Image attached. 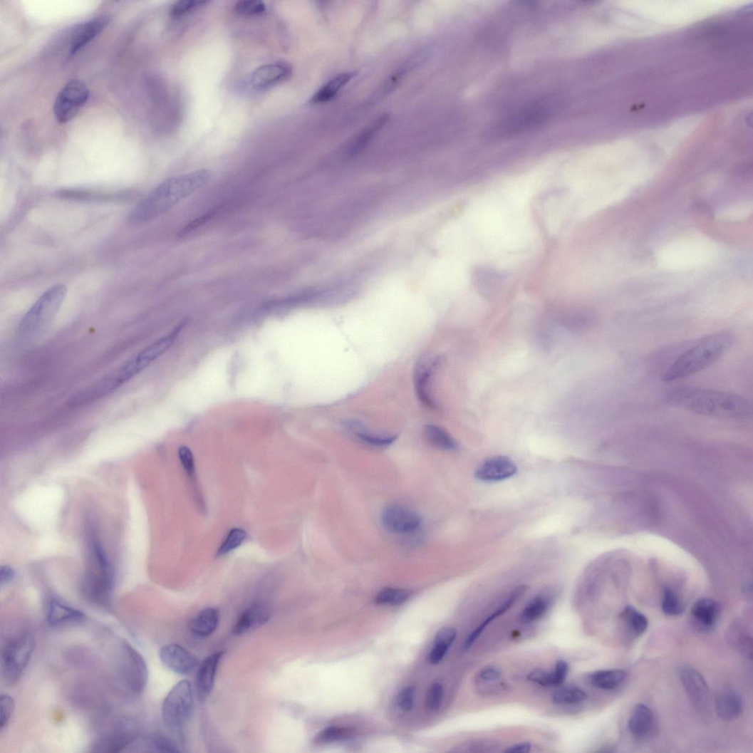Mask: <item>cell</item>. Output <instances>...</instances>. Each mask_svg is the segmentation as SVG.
Here are the masks:
<instances>
[{
    "instance_id": "cell-15",
    "label": "cell",
    "mask_w": 753,
    "mask_h": 753,
    "mask_svg": "<svg viewBox=\"0 0 753 753\" xmlns=\"http://www.w3.org/2000/svg\"><path fill=\"white\" fill-rule=\"evenodd\" d=\"M291 68L286 63H275L260 66L250 76V85L256 90H264L286 80Z\"/></svg>"
},
{
    "instance_id": "cell-19",
    "label": "cell",
    "mask_w": 753,
    "mask_h": 753,
    "mask_svg": "<svg viewBox=\"0 0 753 753\" xmlns=\"http://www.w3.org/2000/svg\"><path fill=\"white\" fill-rule=\"evenodd\" d=\"M270 618L271 612L266 606L254 605L246 609L240 616L233 628V633L235 635L245 634L264 625Z\"/></svg>"
},
{
    "instance_id": "cell-32",
    "label": "cell",
    "mask_w": 753,
    "mask_h": 753,
    "mask_svg": "<svg viewBox=\"0 0 753 753\" xmlns=\"http://www.w3.org/2000/svg\"><path fill=\"white\" fill-rule=\"evenodd\" d=\"M586 699L587 695L583 690L572 686L560 688L553 695L554 702L559 705H577Z\"/></svg>"
},
{
    "instance_id": "cell-40",
    "label": "cell",
    "mask_w": 753,
    "mask_h": 753,
    "mask_svg": "<svg viewBox=\"0 0 753 753\" xmlns=\"http://www.w3.org/2000/svg\"><path fill=\"white\" fill-rule=\"evenodd\" d=\"M663 608L664 612L670 616H678L682 613V607L680 601L672 590L665 591Z\"/></svg>"
},
{
    "instance_id": "cell-46",
    "label": "cell",
    "mask_w": 753,
    "mask_h": 753,
    "mask_svg": "<svg viewBox=\"0 0 753 753\" xmlns=\"http://www.w3.org/2000/svg\"><path fill=\"white\" fill-rule=\"evenodd\" d=\"M502 675V670L497 666H489L484 668L479 677L484 681L490 682L498 680Z\"/></svg>"
},
{
    "instance_id": "cell-49",
    "label": "cell",
    "mask_w": 753,
    "mask_h": 753,
    "mask_svg": "<svg viewBox=\"0 0 753 753\" xmlns=\"http://www.w3.org/2000/svg\"><path fill=\"white\" fill-rule=\"evenodd\" d=\"M14 576L13 570L7 566L2 567L1 569V584L7 583L11 581Z\"/></svg>"
},
{
    "instance_id": "cell-44",
    "label": "cell",
    "mask_w": 753,
    "mask_h": 753,
    "mask_svg": "<svg viewBox=\"0 0 753 753\" xmlns=\"http://www.w3.org/2000/svg\"><path fill=\"white\" fill-rule=\"evenodd\" d=\"M528 679L542 687H553L552 672L541 669L536 670L529 675Z\"/></svg>"
},
{
    "instance_id": "cell-27",
    "label": "cell",
    "mask_w": 753,
    "mask_h": 753,
    "mask_svg": "<svg viewBox=\"0 0 753 753\" xmlns=\"http://www.w3.org/2000/svg\"><path fill=\"white\" fill-rule=\"evenodd\" d=\"M622 670H607L593 672L589 680L593 686L602 690H613L620 687L627 678Z\"/></svg>"
},
{
    "instance_id": "cell-18",
    "label": "cell",
    "mask_w": 753,
    "mask_h": 753,
    "mask_svg": "<svg viewBox=\"0 0 753 753\" xmlns=\"http://www.w3.org/2000/svg\"><path fill=\"white\" fill-rule=\"evenodd\" d=\"M682 685L697 706H705L709 700V688L702 676L691 668H683L680 672Z\"/></svg>"
},
{
    "instance_id": "cell-36",
    "label": "cell",
    "mask_w": 753,
    "mask_h": 753,
    "mask_svg": "<svg viewBox=\"0 0 753 753\" xmlns=\"http://www.w3.org/2000/svg\"><path fill=\"white\" fill-rule=\"evenodd\" d=\"M15 710V702L12 697L3 695L0 697V729L4 731Z\"/></svg>"
},
{
    "instance_id": "cell-43",
    "label": "cell",
    "mask_w": 753,
    "mask_h": 753,
    "mask_svg": "<svg viewBox=\"0 0 753 753\" xmlns=\"http://www.w3.org/2000/svg\"><path fill=\"white\" fill-rule=\"evenodd\" d=\"M415 690V687H407L400 694L398 705L403 712H408L412 710Z\"/></svg>"
},
{
    "instance_id": "cell-8",
    "label": "cell",
    "mask_w": 753,
    "mask_h": 753,
    "mask_svg": "<svg viewBox=\"0 0 753 753\" xmlns=\"http://www.w3.org/2000/svg\"><path fill=\"white\" fill-rule=\"evenodd\" d=\"M551 111L541 103L532 104L514 113L494 129L496 136H509L534 129L549 120Z\"/></svg>"
},
{
    "instance_id": "cell-3",
    "label": "cell",
    "mask_w": 753,
    "mask_h": 753,
    "mask_svg": "<svg viewBox=\"0 0 753 753\" xmlns=\"http://www.w3.org/2000/svg\"><path fill=\"white\" fill-rule=\"evenodd\" d=\"M734 343L735 336L731 331H722L706 336L680 355L661 378L666 383L674 382L709 368Z\"/></svg>"
},
{
    "instance_id": "cell-10",
    "label": "cell",
    "mask_w": 753,
    "mask_h": 753,
    "mask_svg": "<svg viewBox=\"0 0 753 753\" xmlns=\"http://www.w3.org/2000/svg\"><path fill=\"white\" fill-rule=\"evenodd\" d=\"M140 736L139 728L134 722H121L111 732L97 740L91 747V752L117 753L125 751Z\"/></svg>"
},
{
    "instance_id": "cell-48",
    "label": "cell",
    "mask_w": 753,
    "mask_h": 753,
    "mask_svg": "<svg viewBox=\"0 0 753 753\" xmlns=\"http://www.w3.org/2000/svg\"><path fill=\"white\" fill-rule=\"evenodd\" d=\"M531 744L529 742L519 743L509 747L506 752L511 753H526L531 749Z\"/></svg>"
},
{
    "instance_id": "cell-17",
    "label": "cell",
    "mask_w": 753,
    "mask_h": 753,
    "mask_svg": "<svg viewBox=\"0 0 753 753\" xmlns=\"http://www.w3.org/2000/svg\"><path fill=\"white\" fill-rule=\"evenodd\" d=\"M224 652L213 653L205 658L198 670L196 681V689L198 699L203 701L212 693L215 682L216 675L220 660Z\"/></svg>"
},
{
    "instance_id": "cell-39",
    "label": "cell",
    "mask_w": 753,
    "mask_h": 753,
    "mask_svg": "<svg viewBox=\"0 0 753 753\" xmlns=\"http://www.w3.org/2000/svg\"><path fill=\"white\" fill-rule=\"evenodd\" d=\"M205 4H207V2L197 1V0H182V1L177 2L173 5L170 14L173 18H179L191 13Z\"/></svg>"
},
{
    "instance_id": "cell-35",
    "label": "cell",
    "mask_w": 753,
    "mask_h": 753,
    "mask_svg": "<svg viewBox=\"0 0 753 753\" xmlns=\"http://www.w3.org/2000/svg\"><path fill=\"white\" fill-rule=\"evenodd\" d=\"M246 538V533L244 530L239 528L231 530L221 544L217 555L221 556L230 554L238 549Z\"/></svg>"
},
{
    "instance_id": "cell-7",
    "label": "cell",
    "mask_w": 753,
    "mask_h": 753,
    "mask_svg": "<svg viewBox=\"0 0 753 753\" xmlns=\"http://www.w3.org/2000/svg\"><path fill=\"white\" fill-rule=\"evenodd\" d=\"M194 712V697L191 683L187 680L178 682L165 698L162 709V719L167 727L179 732L189 720Z\"/></svg>"
},
{
    "instance_id": "cell-2",
    "label": "cell",
    "mask_w": 753,
    "mask_h": 753,
    "mask_svg": "<svg viewBox=\"0 0 753 753\" xmlns=\"http://www.w3.org/2000/svg\"><path fill=\"white\" fill-rule=\"evenodd\" d=\"M211 177L209 170H200L165 180L135 207L129 222L143 224L166 214L181 200L207 185Z\"/></svg>"
},
{
    "instance_id": "cell-4",
    "label": "cell",
    "mask_w": 753,
    "mask_h": 753,
    "mask_svg": "<svg viewBox=\"0 0 753 753\" xmlns=\"http://www.w3.org/2000/svg\"><path fill=\"white\" fill-rule=\"evenodd\" d=\"M67 294L63 284H56L46 291L23 316L18 326V333L25 339L41 335L53 322Z\"/></svg>"
},
{
    "instance_id": "cell-14",
    "label": "cell",
    "mask_w": 753,
    "mask_h": 753,
    "mask_svg": "<svg viewBox=\"0 0 753 753\" xmlns=\"http://www.w3.org/2000/svg\"><path fill=\"white\" fill-rule=\"evenodd\" d=\"M517 472L516 464L507 456L488 459L475 472L478 481L492 483L507 480Z\"/></svg>"
},
{
    "instance_id": "cell-24",
    "label": "cell",
    "mask_w": 753,
    "mask_h": 753,
    "mask_svg": "<svg viewBox=\"0 0 753 753\" xmlns=\"http://www.w3.org/2000/svg\"><path fill=\"white\" fill-rule=\"evenodd\" d=\"M438 359H435L430 362L427 360L421 361L417 365V368L415 372V387L417 394L419 396L420 400L423 404L429 407H435V402L432 401L430 395L428 393V383L430 378L433 370L437 365Z\"/></svg>"
},
{
    "instance_id": "cell-9",
    "label": "cell",
    "mask_w": 753,
    "mask_h": 753,
    "mask_svg": "<svg viewBox=\"0 0 753 753\" xmlns=\"http://www.w3.org/2000/svg\"><path fill=\"white\" fill-rule=\"evenodd\" d=\"M90 95L88 86L82 81L72 79L59 91L54 103V114L59 123L73 120L87 103Z\"/></svg>"
},
{
    "instance_id": "cell-45",
    "label": "cell",
    "mask_w": 753,
    "mask_h": 753,
    "mask_svg": "<svg viewBox=\"0 0 753 753\" xmlns=\"http://www.w3.org/2000/svg\"><path fill=\"white\" fill-rule=\"evenodd\" d=\"M568 672V665L564 660L557 661L552 672L553 687H558L565 681Z\"/></svg>"
},
{
    "instance_id": "cell-16",
    "label": "cell",
    "mask_w": 753,
    "mask_h": 753,
    "mask_svg": "<svg viewBox=\"0 0 753 753\" xmlns=\"http://www.w3.org/2000/svg\"><path fill=\"white\" fill-rule=\"evenodd\" d=\"M110 18L106 16L91 19L83 23L75 31L70 45V54L74 56L93 41L108 26Z\"/></svg>"
},
{
    "instance_id": "cell-23",
    "label": "cell",
    "mask_w": 753,
    "mask_h": 753,
    "mask_svg": "<svg viewBox=\"0 0 753 753\" xmlns=\"http://www.w3.org/2000/svg\"><path fill=\"white\" fill-rule=\"evenodd\" d=\"M219 621V613L216 608H205L190 620L189 629L195 635L209 636L216 630Z\"/></svg>"
},
{
    "instance_id": "cell-34",
    "label": "cell",
    "mask_w": 753,
    "mask_h": 753,
    "mask_svg": "<svg viewBox=\"0 0 753 753\" xmlns=\"http://www.w3.org/2000/svg\"><path fill=\"white\" fill-rule=\"evenodd\" d=\"M622 618L636 635L643 634L648 627V620L644 614L631 606L625 608Z\"/></svg>"
},
{
    "instance_id": "cell-1",
    "label": "cell",
    "mask_w": 753,
    "mask_h": 753,
    "mask_svg": "<svg viewBox=\"0 0 753 753\" xmlns=\"http://www.w3.org/2000/svg\"><path fill=\"white\" fill-rule=\"evenodd\" d=\"M667 404L686 412L727 421L752 420L753 405L740 395L695 386H681L668 393Z\"/></svg>"
},
{
    "instance_id": "cell-47",
    "label": "cell",
    "mask_w": 753,
    "mask_h": 753,
    "mask_svg": "<svg viewBox=\"0 0 753 753\" xmlns=\"http://www.w3.org/2000/svg\"><path fill=\"white\" fill-rule=\"evenodd\" d=\"M448 650V648L439 645H433L429 657L430 664L433 665L440 664L446 655Z\"/></svg>"
},
{
    "instance_id": "cell-22",
    "label": "cell",
    "mask_w": 753,
    "mask_h": 753,
    "mask_svg": "<svg viewBox=\"0 0 753 753\" xmlns=\"http://www.w3.org/2000/svg\"><path fill=\"white\" fill-rule=\"evenodd\" d=\"M653 725V715L648 707L644 704L635 705L628 722L631 734L638 738L647 737L652 732Z\"/></svg>"
},
{
    "instance_id": "cell-11",
    "label": "cell",
    "mask_w": 753,
    "mask_h": 753,
    "mask_svg": "<svg viewBox=\"0 0 753 753\" xmlns=\"http://www.w3.org/2000/svg\"><path fill=\"white\" fill-rule=\"evenodd\" d=\"M383 527L396 534H406L417 531L421 524L420 516L403 506L392 505L385 508L381 514Z\"/></svg>"
},
{
    "instance_id": "cell-12",
    "label": "cell",
    "mask_w": 753,
    "mask_h": 753,
    "mask_svg": "<svg viewBox=\"0 0 753 753\" xmlns=\"http://www.w3.org/2000/svg\"><path fill=\"white\" fill-rule=\"evenodd\" d=\"M162 663L170 670L180 675H188L197 666L198 659L190 651L177 644H168L159 652Z\"/></svg>"
},
{
    "instance_id": "cell-41",
    "label": "cell",
    "mask_w": 753,
    "mask_h": 753,
    "mask_svg": "<svg viewBox=\"0 0 753 753\" xmlns=\"http://www.w3.org/2000/svg\"><path fill=\"white\" fill-rule=\"evenodd\" d=\"M178 457L187 474L193 477L195 474V464L192 450L186 446L180 447L178 450Z\"/></svg>"
},
{
    "instance_id": "cell-13",
    "label": "cell",
    "mask_w": 753,
    "mask_h": 753,
    "mask_svg": "<svg viewBox=\"0 0 753 753\" xmlns=\"http://www.w3.org/2000/svg\"><path fill=\"white\" fill-rule=\"evenodd\" d=\"M85 613L58 598L50 600L47 607V623L53 629H61L82 624Z\"/></svg>"
},
{
    "instance_id": "cell-42",
    "label": "cell",
    "mask_w": 753,
    "mask_h": 753,
    "mask_svg": "<svg viewBox=\"0 0 753 753\" xmlns=\"http://www.w3.org/2000/svg\"><path fill=\"white\" fill-rule=\"evenodd\" d=\"M457 637V630L452 627L440 629L436 635L435 645L450 648Z\"/></svg>"
},
{
    "instance_id": "cell-28",
    "label": "cell",
    "mask_w": 753,
    "mask_h": 753,
    "mask_svg": "<svg viewBox=\"0 0 753 753\" xmlns=\"http://www.w3.org/2000/svg\"><path fill=\"white\" fill-rule=\"evenodd\" d=\"M426 441L433 447L445 451H455L459 447L457 442L443 428L429 425L425 427Z\"/></svg>"
},
{
    "instance_id": "cell-29",
    "label": "cell",
    "mask_w": 753,
    "mask_h": 753,
    "mask_svg": "<svg viewBox=\"0 0 753 753\" xmlns=\"http://www.w3.org/2000/svg\"><path fill=\"white\" fill-rule=\"evenodd\" d=\"M134 748L145 749L144 752H179L180 749L174 742L163 736L156 735L140 738V736L130 746Z\"/></svg>"
},
{
    "instance_id": "cell-31",
    "label": "cell",
    "mask_w": 753,
    "mask_h": 753,
    "mask_svg": "<svg viewBox=\"0 0 753 753\" xmlns=\"http://www.w3.org/2000/svg\"><path fill=\"white\" fill-rule=\"evenodd\" d=\"M412 596L408 589L386 588L380 591L375 598V603L380 606H400L407 601Z\"/></svg>"
},
{
    "instance_id": "cell-20",
    "label": "cell",
    "mask_w": 753,
    "mask_h": 753,
    "mask_svg": "<svg viewBox=\"0 0 753 753\" xmlns=\"http://www.w3.org/2000/svg\"><path fill=\"white\" fill-rule=\"evenodd\" d=\"M715 708L718 716L722 720L731 722L742 715L744 710V700L737 692L731 690H725L717 695Z\"/></svg>"
},
{
    "instance_id": "cell-26",
    "label": "cell",
    "mask_w": 753,
    "mask_h": 753,
    "mask_svg": "<svg viewBox=\"0 0 753 753\" xmlns=\"http://www.w3.org/2000/svg\"><path fill=\"white\" fill-rule=\"evenodd\" d=\"M346 425L360 441L370 446L385 447L391 445L396 440V437L394 436L380 435L370 432L358 421H350Z\"/></svg>"
},
{
    "instance_id": "cell-5",
    "label": "cell",
    "mask_w": 753,
    "mask_h": 753,
    "mask_svg": "<svg viewBox=\"0 0 753 753\" xmlns=\"http://www.w3.org/2000/svg\"><path fill=\"white\" fill-rule=\"evenodd\" d=\"M35 647V638L28 631L15 634L6 640L2 648L1 673L7 683L14 685L20 680Z\"/></svg>"
},
{
    "instance_id": "cell-25",
    "label": "cell",
    "mask_w": 753,
    "mask_h": 753,
    "mask_svg": "<svg viewBox=\"0 0 753 753\" xmlns=\"http://www.w3.org/2000/svg\"><path fill=\"white\" fill-rule=\"evenodd\" d=\"M357 75L358 73L355 72H350L335 76L314 94L311 102L313 103L329 102L337 95L342 88H344Z\"/></svg>"
},
{
    "instance_id": "cell-21",
    "label": "cell",
    "mask_w": 753,
    "mask_h": 753,
    "mask_svg": "<svg viewBox=\"0 0 753 753\" xmlns=\"http://www.w3.org/2000/svg\"><path fill=\"white\" fill-rule=\"evenodd\" d=\"M720 613V604L712 599H701L695 603L692 609L695 622L700 629L705 631L714 628Z\"/></svg>"
},
{
    "instance_id": "cell-30",
    "label": "cell",
    "mask_w": 753,
    "mask_h": 753,
    "mask_svg": "<svg viewBox=\"0 0 753 753\" xmlns=\"http://www.w3.org/2000/svg\"><path fill=\"white\" fill-rule=\"evenodd\" d=\"M551 600L549 597L539 596L534 598L519 615V621L522 624H530L537 621L549 610Z\"/></svg>"
},
{
    "instance_id": "cell-33",
    "label": "cell",
    "mask_w": 753,
    "mask_h": 753,
    "mask_svg": "<svg viewBox=\"0 0 753 753\" xmlns=\"http://www.w3.org/2000/svg\"><path fill=\"white\" fill-rule=\"evenodd\" d=\"M353 732L351 729L340 727H328L319 732L314 738L313 742L317 744H325L338 741L348 739L352 737Z\"/></svg>"
},
{
    "instance_id": "cell-38",
    "label": "cell",
    "mask_w": 753,
    "mask_h": 753,
    "mask_svg": "<svg viewBox=\"0 0 753 753\" xmlns=\"http://www.w3.org/2000/svg\"><path fill=\"white\" fill-rule=\"evenodd\" d=\"M443 697L444 689L441 684H432L427 694L426 705L427 708L432 712L437 711L440 708Z\"/></svg>"
},
{
    "instance_id": "cell-37",
    "label": "cell",
    "mask_w": 753,
    "mask_h": 753,
    "mask_svg": "<svg viewBox=\"0 0 753 753\" xmlns=\"http://www.w3.org/2000/svg\"><path fill=\"white\" fill-rule=\"evenodd\" d=\"M236 11L243 16H258L266 11V6L257 0H244L237 4Z\"/></svg>"
},
{
    "instance_id": "cell-6",
    "label": "cell",
    "mask_w": 753,
    "mask_h": 753,
    "mask_svg": "<svg viewBox=\"0 0 753 753\" xmlns=\"http://www.w3.org/2000/svg\"><path fill=\"white\" fill-rule=\"evenodd\" d=\"M117 677L122 689L133 697L142 695L147 685L148 668L143 656L123 643L120 649Z\"/></svg>"
}]
</instances>
